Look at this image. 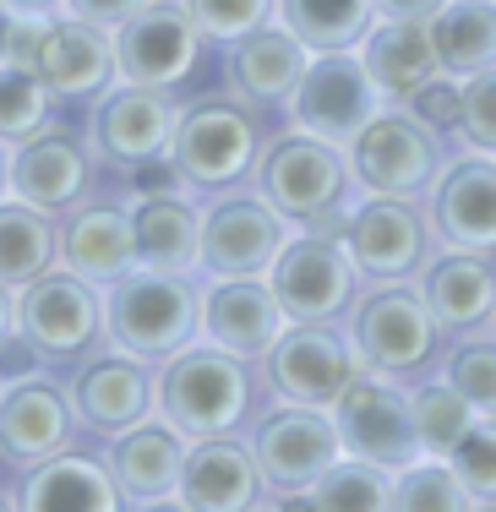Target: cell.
Wrapping results in <instances>:
<instances>
[{
  "label": "cell",
  "instance_id": "45",
  "mask_svg": "<svg viewBox=\"0 0 496 512\" xmlns=\"http://www.w3.org/2000/svg\"><path fill=\"white\" fill-rule=\"evenodd\" d=\"M447 0H377V17H415V22H431Z\"/></svg>",
  "mask_w": 496,
  "mask_h": 512
},
{
  "label": "cell",
  "instance_id": "25",
  "mask_svg": "<svg viewBox=\"0 0 496 512\" xmlns=\"http://www.w3.org/2000/svg\"><path fill=\"white\" fill-rule=\"evenodd\" d=\"M431 311H437L442 333H475V327L496 322V251H464V246H442L420 273Z\"/></svg>",
  "mask_w": 496,
  "mask_h": 512
},
{
  "label": "cell",
  "instance_id": "11",
  "mask_svg": "<svg viewBox=\"0 0 496 512\" xmlns=\"http://www.w3.org/2000/svg\"><path fill=\"white\" fill-rule=\"evenodd\" d=\"M295 224L251 191H219L202 207V273L208 278H268L278 251L289 246Z\"/></svg>",
  "mask_w": 496,
  "mask_h": 512
},
{
  "label": "cell",
  "instance_id": "29",
  "mask_svg": "<svg viewBox=\"0 0 496 512\" xmlns=\"http://www.w3.org/2000/svg\"><path fill=\"white\" fill-rule=\"evenodd\" d=\"M360 60H366L371 82L387 93V104L409 99L420 82L437 77V44H431V28L415 17H377L371 33L360 39Z\"/></svg>",
  "mask_w": 496,
  "mask_h": 512
},
{
  "label": "cell",
  "instance_id": "43",
  "mask_svg": "<svg viewBox=\"0 0 496 512\" xmlns=\"http://www.w3.org/2000/svg\"><path fill=\"white\" fill-rule=\"evenodd\" d=\"M44 28H50V17H17V22H11V39H6V60H11V66H39Z\"/></svg>",
  "mask_w": 496,
  "mask_h": 512
},
{
  "label": "cell",
  "instance_id": "26",
  "mask_svg": "<svg viewBox=\"0 0 496 512\" xmlns=\"http://www.w3.org/2000/svg\"><path fill=\"white\" fill-rule=\"evenodd\" d=\"M60 267L82 273L88 284L110 289L137 267V229H131L126 207L110 202H77L60 213Z\"/></svg>",
  "mask_w": 496,
  "mask_h": 512
},
{
  "label": "cell",
  "instance_id": "13",
  "mask_svg": "<svg viewBox=\"0 0 496 512\" xmlns=\"http://www.w3.org/2000/svg\"><path fill=\"white\" fill-rule=\"evenodd\" d=\"M366 371L349 344L344 322H289L278 344L262 355V382L273 398H295V404L333 409L355 376Z\"/></svg>",
  "mask_w": 496,
  "mask_h": 512
},
{
  "label": "cell",
  "instance_id": "28",
  "mask_svg": "<svg viewBox=\"0 0 496 512\" xmlns=\"http://www.w3.org/2000/svg\"><path fill=\"white\" fill-rule=\"evenodd\" d=\"M17 507H28V512H115V507H126V496H120L104 458L55 453L22 474Z\"/></svg>",
  "mask_w": 496,
  "mask_h": 512
},
{
  "label": "cell",
  "instance_id": "40",
  "mask_svg": "<svg viewBox=\"0 0 496 512\" xmlns=\"http://www.w3.org/2000/svg\"><path fill=\"white\" fill-rule=\"evenodd\" d=\"M191 17H197V28L208 33L213 44H235L246 39V33L268 28V22L278 17V0H186Z\"/></svg>",
  "mask_w": 496,
  "mask_h": 512
},
{
  "label": "cell",
  "instance_id": "33",
  "mask_svg": "<svg viewBox=\"0 0 496 512\" xmlns=\"http://www.w3.org/2000/svg\"><path fill=\"white\" fill-rule=\"evenodd\" d=\"M278 22L306 44L322 50H360V39L377 22V0H278Z\"/></svg>",
  "mask_w": 496,
  "mask_h": 512
},
{
  "label": "cell",
  "instance_id": "32",
  "mask_svg": "<svg viewBox=\"0 0 496 512\" xmlns=\"http://www.w3.org/2000/svg\"><path fill=\"white\" fill-rule=\"evenodd\" d=\"M60 262V224L33 202H0V284L22 289Z\"/></svg>",
  "mask_w": 496,
  "mask_h": 512
},
{
  "label": "cell",
  "instance_id": "21",
  "mask_svg": "<svg viewBox=\"0 0 496 512\" xmlns=\"http://www.w3.org/2000/svg\"><path fill=\"white\" fill-rule=\"evenodd\" d=\"M88 186H93V158L77 131L44 126L11 148V197L17 202H33L60 218L88 197Z\"/></svg>",
  "mask_w": 496,
  "mask_h": 512
},
{
  "label": "cell",
  "instance_id": "37",
  "mask_svg": "<svg viewBox=\"0 0 496 512\" xmlns=\"http://www.w3.org/2000/svg\"><path fill=\"white\" fill-rule=\"evenodd\" d=\"M469 507H475L469 485L437 453L415 458L409 469L393 474V512H469Z\"/></svg>",
  "mask_w": 496,
  "mask_h": 512
},
{
  "label": "cell",
  "instance_id": "46",
  "mask_svg": "<svg viewBox=\"0 0 496 512\" xmlns=\"http://www.w3.org/2000/svg\"><path fill=\"white\" fill-rule=\"evenodd\" d=\"M11 11H17V17H60V11H66V0H6Z\"/></svg>",
  "mask_w": 496,
  "mask_h": 512
},
{
  "label": "cell",
  "instance_id": "20",
  "mask_svg": "<svg viewBox=\"0 0 496 512\" xmlns=\"http://www.w3.org/2000/svg\"><path fill=\"white\" fill-rule=\"evenodd\" d=\"M71 431H77V409L66 387L44 382L39 371L0 387V458L6 463L33 469V463L66 453Z\"/></svg>",
  "mask_w": 496,
  "mask_h": 512
},
{
  "label": "cell",
  "instance_id": "12",
  "mask_svg": "<svg viewBox=\"0 0 496 512\" xmlns=\"http://www.w3.org/2000/svg\"><path fill=\"white\" fill-rule=\"evenodd\" d=\"M382 109H387V93L371 82L360 50H322V55H311V66L284 115H289V126L317 131V137L349 148Z\"/></svg>",
  "mask_w": 496,
  "mask_h": 512
},
{
  "label": "cell",
  "instance_id": "8",
  "mask_svg": "<svg viewBox=\"0 0 496 512\" xmlns=\"http://www.w3.org/2000/svg\"><path fill=\"white\" fill-rule=\"evenodd\" d=\"M251 453H257L262 480H268V496H284L289 502V496H306L344 458V436H338L333 409L278 398L268 414H257Z\"/></svg>",
  "mask_w": 496,
  "mask_h": 512
},
{
  "label": "cell",
  "instance_id": "5",
  "mask_svg": "<svg viewBox=\"0 0 496 512\" xmlns=\"http://www.w3.org/2000/svg\"><path fill=\"white\" fill-rule=\"evenodd\" d=\"M251 186L295 229H306L311 218H322V213H333V207L360 197L355 175H349V153L338 142L317 137V131H300V126H284L278 137H268Z\"/></svg>",
  "mask_w": 496,
  "mask_h": 512
},
{
  "label": "cell",
  "instance_id": "39",
  "mask_svg": "<svg viewBox=\"0 0 496 512\" xmlns=\"http://www.w3.org/2000/svg\"><path fill=\"white\" fill-rule=\"evenodd\" d=\"M447 463H453L458 480L469 485L475 507H496V420H486V414H480V420L453 442Z\"/></svg>",
  "mask_w": 496,
  "mask_h": 512
},
{
  "label": "cell",
  "instance_id": "27",
  "mask_svg": "<svg viewBox=\"0 0 496 512\" xmlns=\"http://www.w3.org/2000/svg\"><path fill=\"white\" fill-rule=\"evenodd\" d=\"M311 66V50L284 28V22H268V28L246 33V39L229 44V60H224V77L240 99L262 104V109H289L295 99L300 77Z\"/></svg>",
  "mask_w": 496,
  "mask_h": 512
},
{
  "label": "cell",
  "instance_id": "1",
  "mask_svg": "<svg viewBox=\"0 0 496 512\" xmlns=\"http://www.w3.org/2000/svg\"><path fill=\"white\" fill-rule=\"evenodd\" d=\"M344 333L366 371L393 376V382H420V376L442 371L447 333L431 311L420 278H387V284H366L360 300L344 316Z\"/></svg>",
  "mask_w": 496,
  "mask_h": 512
},
{
  "label": "cell",
  "instance_id": "17",
  "mask_svg": "<svg viewBox=\"0 0 496 512\" xmlns=\"http://www.w3.org/2000/svg\"><path fill=\"white\" fill-rule=\"evenodd\" d=\"M180 126V104L169 99V88H148V82L120 77L104 99H93V126L88 142L104 164L137 169L148 158H164Z\"/></svg>",
  "mask_w": 496,
  "mask_h": 512
},
{
  "label": "cell",
  "instance_id": "36",
  "mask_svg": "<svg viewBox=\"0 0 496 512\" xmlns=\"http://www.w3.org/2000/svg\"><path fill=\"white\" fill-rule=\"evenodd\" d=\"M442 376L469 398V409H475V414L496 420V322L491 327H475V333L447 338Z\"/></svg>",
  "mask_w": 496,
  "mask_h": 512
},
{
  "label": "cell",
  "instance_id": "6",
  "mask_svg": "<svg viewBox=\"0 0 496 512\" xmlns=\"http://www.w3.org/2000/svg\"><path fill=\"white\" fill-rule=\"evenodd\" d=\"M349 175L366 197H415L426 202L431 186L442 180L453 142L404 104H387L355 142H349Z\"/></svg>",
  "mask_w": 496,
  "mask_h": 512
},
{
  "label": "cell",
  "instance_id": "30",
  "mask_svg": "<svg viewBox=\"0 0 496 512\" xmlns=\"http://www.w3.org/2000/svg\"><path fill=\"white\" fill-rule=\"evenodd\" d=\"M131 229H137V262L142 267H159V273H197L202 267V213L180 191L137 197Z\"/></svg>",
  "mask_w": 496,
  "mask_h": 512
},
{
  "label": "cell",
  "instance_id": "35",
  "mask_svg": "<svg viewBox=\"0 0 496 512\" xmlns=\"http://www.w3.org/2000/svg\"><path fill=\"white\" fill-rule=\"evenodd\" d=\"M409 414H415L420 447H426V453H437V458L453 453V442L480 420V414L469 409V398L458 393V387L447 382L442 371H431V376H420V382H409Z\"/></svg>",
  "mask_w": 496,
  "mask_h": 512
},
{
  "label": "cell",
  "instance_id": "22",
  "mask_svg": "<svg viewBox=\"0 0 496 512\" xmlns=\"http://www.w3.org/2000/svg\"><path fill=\"white\" fill-rule=\"evenodd\" d=\"M39 71L60 104H93L115 88L120 60H115V33L82 17H55L39 44Z\"/></svg>",
  "mask_w": 496,
  "mask_h": 512
},
{
  "label": "cell",
  "instance_id": "48",
  "mask_svg": "<svg viewBox=\"0 0 496 512\" xmlns=\"http://www.w3.org/2000/svg\"><path fill=\"white\" fill-rule=\"evenodd\" d=\"M6 148H11V142H0V202L11 197V153Z\"/></svg>",
  "mask_w": 496,
  "mask_h": 512
},
{
  "label": "cell",
  "instance_id": "41",
  "mask_svg": "<svg viewBox=\"0 0 496 512\" xmlns=\"http://www.w3.org/2000/svg\"><path fill=\"white\" fill-rule=\"evenodd\" d=\"M475 148V153H496V66L464 82L458 93V131H453V153Z\"/></svg>",
  "mask_w": 496,
  "mask_h": 512
},
{
  "label": "cell",
  "instance_id": "19",
  "mask_svg": "<svg viewBox=\"0 0 496 512\" xmlns=\"http://www.w3.org/2000/svg\"><path fill=\"white\" fill-rule=\"evenodd\" d=\"M426 213L442 246L496 251V153L458 148L447 158L442 180L431 186Z\"/></svg>",
  "mask_w": 496,
  "mask_h": 512
},
{
  "label": "cell",
  "instance_id": "23",
  "mask_svg": "<svg viewBox=\"0 0 496 512\" xmlns=\"http://www.w3.org/2000/svg\"><path fill=\"white\" fill-rule=\"evenodd\" d=\"M186 436L164 420H142L131 431L110 436L104 463H110L126 507H180L175 485H180V463H186Z\"/></svg>",
  "mask_w": 496,
  "mask_h": 512
},
{
  "label": "cell",
  "instance_id": "42",
  "mask_svg": "<svg viewBox=\"0 0 496 512\" xmlns=\"http://www.w3.org/2000/svg\"><path fill=\"white\" fill-rule=\"evenodd\" d=\"M458 93H464V82L458 77H447V71H437L431 82H420L409 99H398L409 109V115H420L426 126H437L447 142H453V131H458Z\"/></svg>",
  "mask_w": 496,
  "mask_h": 512
},
{
  "label": "cell",
  "instance_id": "44",
  "mask_svg": "<svg viewBox=\"0 0 496 512\" xmlns=\"http://www.w3.org/2000/svg\"><path fill=\"white\" fill-rule=\"evenodd\" d=\"M148 0H66V17H82V22H99V28H120L131 11H142Z\"/></svg>",
  "mask_w": 496,
  "mask_h": 512
},
{
  "label": "cell",
  "instance_id": "31",
  "mask_svg": "<svg viewBox=\"0 0 496 512\" xmlns=\"http://www.w3.org/2000/svg\"><path fill=\"white\" fill-rule=\"evenodd\" d=\"M426 28L447 77L469 82L496 66V0H447Z\"/></svg>",
  "mask_w": 496,
  "mask_h": 512
},
{
  "label": "cell",
  "instance_id": "16",
  "mask_svg": "<svg viewBox=\"0 0 496 512\" xmlns=\"http://www.w3.org/2000/svg\"><path fill=\"white\" fill-rule=\"evenodd\" d=\"M148 365L153 360L131 355V349H120V344L82 360L77 376H71V387H66L82 431L110 442V436L131 431V425L153 420V414H159V382H153Z\"/></svg>",
  "mask_w": 496,
  "mask_h": 512
},
{
  "label": "cell",
  "instance_id": "38",
  "mask_svg": "<svg viewBox=\"0 0 496 512\" xmlns=\"http://www.w3.org/2000/svg\"><path fill=\"white\" fill-rule=\"evenodd\" d=\"M50 109H55V93H50V82H44L39 71L0 60V142L17 148L22 137L44 131L50 126Z\"/></svg>",
  "mask_w": 496,
  "mask_h": 512
},
{
  "label": "cell",
  "instance_id": "4",
  "mask_svg": "<svg viewBox=\"0 0 496 512\" xmlns=\"http://www.w3.org/2000/svg\"><path fill=\"white\" fill-rule=\"evenodd\" d=\"M104 327L110 344L164 365L175 349L202 338V289L191 273H159V267H131L104 289Z\"/></svg>",
  "mask_w": 496,
  "mask_h": 512
},
{
  "label": "cell",
  "instance_id": "7",
  "mask_svg": "<svg viewBox=\"0 0 496 512\" xmlns=\"http://www.w3.org/2000/svg\"><path fill=\"white\" fill-rule=\"evenodd\" d=\"M17 333L50 365H77L110 338L104 327V295L71 267H50L17 289Z\"/></svg>",
  "mask_w": 496,
  "mask_h": 512
},
{
  "label": "cell",
  "instance_id": "18",
  "mask_svg": "<svg viewBox=\"0 0 496 512\" xmlns=\"http://www.w3.org/2000/svg\"><path fill=\"white\" fill-rule=\"evenodd\" d=\"M180 507L191 512H246L268 496V480L257 469L251 436L224 431V436H197L186 447L180 463V485H175Z\"/></svg>",
  "mask_w": 496,
  "mask_h": 512
},
{
  "label": "cell",
  "instance_id": "47",
  "mask_svg": "<svg viewBox=\"0 0 496 512\" xmlns=\"http://www.w3.org/2000/svg\"><path fill=\"white\" fill-rule=\"evenodd\" d=\"M17 333V289L11 284H0V344Z\"/></svg>",
  "mask_w": 496,
  "mask_h": 512
},
{
  "label": "cell",
  "instance_id": "15",
  "mask_svg": "<svg viewBox=\"0 0 496 512\" xmlns=\"http://www.w3.org/2000/svg\"><path fill=\"white\" fill-rule=\"evenodd\" d=\"M202 44L208 33L197 28L186 0H148L115 28V60L126 82H148V88H169L197 77Z\"/></svg>",
  "mask_w": 496,
  "mask_h": 512
},
{
  "label": "cell",
  "instance_id": "3",
  "mask_svg": "<svg viewBox=\"0 0 496 512\" xmlns=\"http://www.w3.org/2000/svg\"><path fill=\"white\" fill-rule=\"evenodd\" d=\"M268 148V131H262V104L229 93H208V99L180 109L175 142L169 158L186 175L191 191H235L257 175V158Z\"/></svg>",
  "mask_w": 496,
  "mask_h": 512
},
{
  "label": "cell",
  "instance_id": "49",
  "mask_svg": "<svg viewBox=\"0 0 496 512\" xmlns=\"http://www.w3.org/2000/svg\"><path fill=\"white\" fill-rule=\"evenodd\" d=\"M11 22H17V11L0 0V60H6V39H11Z\"/></svg>",
  "mask_w": 496,
  "mask_h": 512
},
{
  "label": "cell",
  "instance_id": "2",
  "mask_svg": "<svg viewBox=\"0 0 496 512\" xmlns=\"http://www.w3.org/2000/svg\"><path fill=\"white\" fill-rule=\"evenodd\" d=\"M246 355H229L213 338L175 349L159 365V414L175 425L186 442L197 436H224L257 414V376Z\"/></svg>",
  "mask_w": 496,
  "mask_h": 512
},
{
  "label": "cell",
  "instance_id": "34",
  "mask_svg": "<svg viewBox=\"0 0 496 512\" xmlns=\"http://www.w3.org/2000/svg\"><path fill=\"white\" fill-rule=\"evenodd\" d=\"M289 507H322V512H393V474L366 458H338L306 496H289Z\"/></svg>",
  "mask_w": 496,
  "mask_h": 512
},
{
  "label": "cell",
  "instance_id": "24",
  "mask_svg": "<svg viewBox=\"0 0 496 512\" xmlns=\"http://www.w3.org/2000/svg\"><path fill=\"white\" fill-rule=\"evenodd\" d=\"M289 327V311L278 306L268 278H213L202 289V338L224 344L229 355L257 360L278 344V333Z\"/></svg>",
  "mask_w": 496,
  "mask_h": 512
},
{
  "label": "cell",
  "instance_id": "9",
  "mask_svg": "<svg viewBox=\"0 0 496 512\" xmlns=\"http://www.w3.org/2000/svg\"><path fill=\"white\" fill-rule=\"evenodd\" d=\"M268 284L278 306L289 311V322H344L366 289V273L355 267L344 240L295 229L278 262L268 267Z\"/></svg>",
  "mask_w": 496,
  "mask_h": 512
},
{
  "label": "cell",
  "instance_id": "10",
  "mask_svg": "<svg viewBox=\"0 0 496 512\" xmlns=\"http://www.w3.org/2000/svg\"><path fill=\"white\" fill-rule=\"evenodd\" d=\"M344 246L355 256V267L366 273V284H387V278H420L426 262L442 251L437 224H431L426 202L415 197H355Z\"/></svg>",
  "mask_w": 496,
  "mask_h": 512
},
{
  "label": "cell",
  "instance_id": "14",
  "mask_svg": "<svg viewBox=\"0 0 496 512\" xmlns=\"http://www.w3.org/2000/svg\"><path fill=\"white\" fill-rule=\"evenodd\" d=\"M333 420H338V436H344V453L377 463L387 474H398L415 458H426V447H420V436H415V414H409V387L393 382V376L360 371L355 382L338 393Z\"/></svg>",
  "mask_w": 496,
  "mask_h": 512
}]
</instances>
